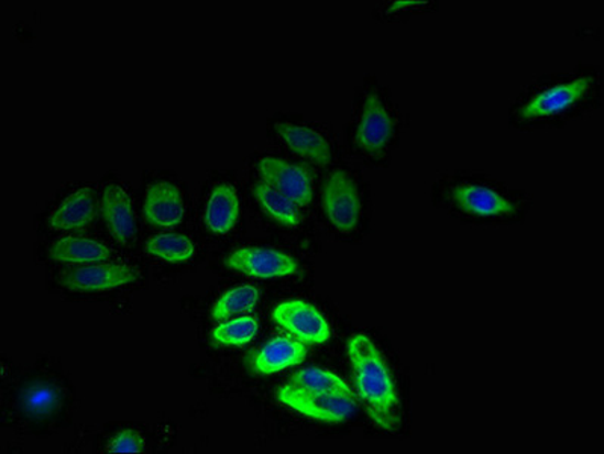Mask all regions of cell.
I'll return each mask as SVG.
<instances>
[{
	"mask_svg": "<svg viewBox=\"0 0 604 454\" xmlns=\"http://www.w3.org/2000/svg\"><path fill=\"white\" fill-rule=\"evenodd\" d=\"M348 352L366 413L378 429L394 432L400 421V399L384 356L364 333L349 341Z\"/></svg>",
	"mask_w": 604,
	"mask_h": 454,
	"instance_id": "6da1fadb",
	"label": "cell"
},
{
	"mask_svg": "<svg viewBox=\"0 0 604 454\" xmlns=\"http://www.w3.org/2000/svg\"><path fill=\"white\" fill-rule=\"evenodd\" d=\"M276 397L292 411L321 423H342L354 416L358 409L352 394L309 392L284 385L277 389Z\"/></svg>",
	"mask_w": 604,
	"mask_h": 454,
	"instance_id": "7a4b0ae2",
	"label": "cell"
},
{
	"mask_svg": "<svg viewBox=\"0 0 604 454\" xmlns=\"http://www.w3.org/2000/svg\"><path fill=\"white\" fill-rule=\"evenodd\" d=\"M326 217L341 234H350L360 224L361 197L358 185L345 171L330 173L323 185Z\"/></svg>",
	"mask_w": 604,
	"mask_h": 454,
	"instance_id": "3957f363",
	"label": "cell"
},
{
	"mask_svg": "<svg viewBox=\"0 0 604 454\" xmlns=\"http://www.w3.org/2000/svg\"><path fill=\"white\" fill-rule=\"evenodd\" d=\"M140 272L127 264L99 263L80 265L64 272L59 284L70 291L107 292L136 283Z\"/></svg>",
	"mask_w": 604,
	"mask_h": 454,
	"instance_id": "277c9868",
	"label": "cell"
},
{
	"mask_svg": "<svg viewBox=\"0 0 604 454\" xmlns=\"http://www.w3.org/2000/svg\"><path fill=\"white\" fill-rule=\"evenodd\" d=\"M272 317L279 328L304 344H325L332 335L321 312L304 300L284 301L275 308Z\"/></svg>",
	"mask_w": 604,
	"mask_h": 454,
	"instance_id": "5b68a950",
	"label": "cell"
},
{
	"mask_svg": "<svg viewBox=\"0 0 604 454\" xmlns=\"http://www.w3.org/2000/svg\"><path fill=\"white\" fill-rule=\"evenodd\" d=\"M227 264L231 270L255 279H277L299 272V264L287 253L264 247L239 248L229 256Z\"/></svg>",
	"mask_w": 604,
	"mask_h": 454,
	"instance_id": "8992f818",
	"label": "cell"
},
{
	"mask_svg": "<svg viewBox=\"0 0 604 454\" xmlns=\"http://www.w3.org/2000/svg\"><path fill=\"white\" fill-rule=\"evenodd\" d=\"M257 173L264 182L287 196L297 207H308L312 202L311 178L304 168L275 156H264L257 160Z\"/></svg>",
	"mask_w": 604,
	"mask_h": 454,
	"instance_id": "52a82bcc",
	"label": "cell"
},
{
	"mask_svg": "<svg viewBox=\"0 0 604 454\" xmlns=\"http://www.w3.org/2000/svg\"><path fill=\"white\" fill-rule=\"evenodd\" d=\"M393 118L377 95H369L362 104L354 142L366 154H381L393 136Z\"/></svg>",
	"mask_w": 604,
	"mask_h": 454,
	"instance_id": "ba28073f",
	"label": "cell"
},
{
	"mask_svg": "<svg viewBox=\"0 0 604 454\" xmlns=\"http://www.w3.org/2000/svg\"><path fill=\"white\" fill-rule=\"evenodd\" d=\"M591 84V78H580L543 90L519 110V118L523 120H539L561 114V112L574 107L580 99L585 98Z\"/></svg>",
	"mask_w": 604,
	"mask_h": 454,
	"instance_id": "9c48e42d",
	"label": "cell"
},
{
	"mask_svg": "<svg viewBox=\"0 0 604 454\" xmlns=\"http://www.w3.org/2000/svg\"><path fill=\"white\" fill-rule=\"evenodd\" d=\"M144 217L156 228L179 226L185 217L183 192L176 185L164 182V180L149 185L146 197H144Z\"/></svg>",
	"mask_w": 604,
	"mask_h": 454,
	"instance_id": "30bf717a",
	"label": "cell"
},
{
	"mask_svg": "<svg viewBox=\"0 0 604 454\" xmlns=\"http://www.w3.org/2000/svg\"><path fill=\"white\" fill-rule=\"evenodd\" d=\"M308 348L292 336H275L265 343L252 357V368L256 375L270 376L304 363Z\"/></svg>",
	"mask_w": 604,
	"mask_h": 454,
	"instance_id": "8fae6325",
	"label": "cell"
},
{
	"mask_svg": "<svg viewBox=\"0 0 604 454\" xmlns=\"http://www.w3.org/2000/svg\"><path fill=\"white\" fill-rule=\"evenodd\" d=\"M100 204L108 231L117 243L127 244L136 232L134 209L127 190L117 184L107 185Z\"/></svg>",
	"mask_w": 604,
	"mask_h": 454,
	"instance_id": "7c38bea8",
	"label": "cell"
},
{
	"mask_svg": "<svg viewBox=\"0 0 604 454\" xmlns=\"http://www.w3.org/2000/svg\"><path fill=\"white\" fill-rule=\"evenodd\" d=\"M275 131L282 143L301 158L311 160L318 166H328L332 160V148H330L328 140L312 128L277 123Z\"/></svg>",
	"mask_w": 604,
	"mask_h": 454,
	"instance_id": "4fadbf2b",
	"label": "cell"
},
{
	"mask_svg": "<svg viewBox=\"0 0 604 454\" xmlns=\"http://www.w3.org/2000/svg\"><path fill=\"white\" fill-rule=\"evenodd\" d=\"M95 215V191L91 188H80L55 208L51 214L50 228L54 232L80 231L91 223Z\"/></svg>",
	"mask_w": 604,
	"mask_h": 454,
	"instance_id": "5bb4252c",
	"label": "cell"
},
{
	"mask_svg": "<svg viewBox=\"0 0 604 454\" xmlns=\"http://www.w3.org/2000/svg\"><path fill=\"white\" fill-rule=\"evenodd\" d=\"M453 202L462 212L474 217H506L514 214L509 200L491 188L461 185L453 190Z\"/></svg>",
	"mask_w": 604,
	"mask_h": 454,
	"instance_id": "9a60e30c",
	"label": "cell"
},
{
	"mask_svg": "<svg viewBox=\"0 0 604 454\" xmlns=\"http://www.w3.org/2000/svg\"><path fill=\"white\" fill-rule=\"evenodd\" d=\"M111 251L98 240L87 236H66L55 241L50 248V256L59 264H99L111 258Z\"/></svg>",
	"mask_w": 604,
	"mask_h": 454,
	"instance_id": "2e32d148",
	"label": "cell"
},
{
	"mask_svg": "<svg viewBox=\"0 0 604 454\" xmlns=\"http://www.w3.org/2000/svg\"><path fill=\"white\" fill-rule=\"evenodd\" d=\"M240 215V200L235 188L221 184L209 197L205 208V223L215 234L227 235L235 228Z\"/></svg>",
	"mask_w": 604,
	"mask_h": 454,
	"instance_id": "e0dca14e",
	"label": "cell"
},
{
	"mask_svg": "<svg viewBox=\"0 0 604 454\" xmlns=\"http://www.w3.org/2000/svg\"><path fill=\"white\" fill-rule=\"evenodd\" d=\"M253 196L256 197L257 203L263 207L268 217L273 220L279 221L281 224L287 228L299 226L300 214L299 207L288 199L287 196L282 195L272 185L260 180L252 187Z\"/></svg>",
	"mask_w": 604,
	"mask_h": 454,
	"instance_id": "ac0fdd59",
	"label": "cell"
},
{
	"mask_svg": "<svg viewBox=\"0 0 604 454\" xmlns=\"http://www.w3.org/2000/svg\"><path fill=\"white\" fill-rule=\"evenodd\" d=\"M63 403L62 389L51 381H37L20 396V408L32 418H46L58 411Z\"/></svg>",
	"mask_w": 604,
	"mask_h": 454,
	"instance_id": "d6986e66",
	"label": "cell"
},
{
	"mask_svg": "<svg viewBox=\"0 0 604 454\" xmlns=\"http://www.w3.org/2000/svg\"><path fill=\"white\" fill-rule=\"evenodd\" d=\"M147 255L168 264H183L193 259L196 247L188 236L180 234L153 235L146 243Z\"/></svg>",
	"mask_w": 604,
	"mask_h": 454,
	"instance_id": "ffe728a7",
	"label": "cell"
},
{
	"mask_svg": "<svg viewBox=\"0 0 604 454\" xmlns=\"http://www.w3.org/2000/svg\"><path fill=\"white\" fill-rule=\"evenodd\" d=\"M257 300H260V292L253 285H241V287L229 289L212 308V320L227 321L233 317L245 315L255 309Z\"/></svg>",
	"mask_w": 604,
	"mask_h": 454,
	"instance_id": "44dd1931",
	"label": "cell"
},
{
	"mask_svg": "<svg viewBox=\"0 0 604 454\" xmlns=\"http://www.w3.org/2000/svg\"><path fill=\"white\" fill-rule=\"evenodd\" d=\"M287 385L309 392L352 394L348 381L321 368L300 369L289 377Z\"/></svg>",
	"mask_w": 604,
	"mask_h": 454,
	"instance_id": "7402d4cb",
	"label": "cell"
},
{
	"mask_svg": "<svg viewBox=\"0 0 604 454\" xmlns=\"http://www.w3.org/2000/svg\"><path fill=\"white\" fill-rule=\"evenodd\" d=\"M256 333L257 320L255 317L241 315L217 325L211 336L216 344L224 345V347H231V345L241 347V345L251 343Z\"/></svg>",
	"mask_w": 604,
	"mask_h": 454,
	"instance_id": "603a6c76",
	"label": "cell"
},
{
	"mask_svg": "<svg viewBox=\"0 0 604 454\" xmlns=\"http://www.w3.org/2000/svg\"><path fill=\"white\" fill-rule=\"evenodd\" d=\"M144 438L136 430H122L108 444V453H141L144 452Z\"/></svg>",
	"mask_w": 604,
	"mask_h": 454,
	"instance_id": "cb8c5ba5",
	"label": "cell"
},
{
	"mask_svg": "<svg viewBox=\"0 0 604 454\" xmlns=\"http://www.w3.org/2000/svg\"><path fill=\"white\" fill-rule=\"evenodd\" d=\"M426 5H428V2H418V0H402V2L394 3L393 10L391 11H398L405 10V8H418Z\"/></svg>",
	"mask_w": 604,
	"mask_h": 454,
	"instance_id": "d4e9b609",
	"label": "cell"
}]
</instances>
